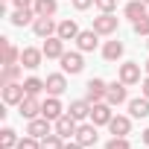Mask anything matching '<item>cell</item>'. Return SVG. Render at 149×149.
I'll return each instance as SVG.
<instances>
[{"label":"cell","mask_w":149,"mask_h":149,"mask_svg":"<svg viewBox=\"0 0 149 149\" xmlns=\"http://www.w3.org/2000/svg\"><path fill=\"white\" fill-rule=\"evenodd\" d=\"M0 94H3L6 105H21V100L26 97V88L24 82H6V85H0Z\"/></svg>","instance_id":"6da1fadb"},{"label":"cell","mask_w":149,"mask_h":149,"mask_svg":"<svg viewBox=\"0 0 149 149\" xmlns=\"http://www.w3.org/2000/svg\"><path fill=\"white\" fill-rule=\"evenodd\" d=\"M114 105L111 102H91V123L94 126H108L111 123V117H114V111H111Z\"/></svg>","instance_id":"7a4b0ae2"},{"label":"cell","mask_w":149,"mask_h":149,"mask_svg":"<svg viewBox=\"0 0 149 149\" xmlns=\"http://www.w3.org/2000/svg\"><path fill=\"white\" fill-rule=\"evenodd\" d=\"M117 79L126 82V85H140L143 76H140V64L137 61H123L120 70H117Z\"/></svg>","instance_id":"3957f363"},{"label":"cell","mask_w":149,"mask_h":149,"mask_svg":"<svg viewBox=\"0 0 149 149\" xmlns=\"http://www.w3.org/2000/svg\"><path fill=\"white\" fill-rule=\"evenodd\" d=\"M58 61H61V70H64V73H70V76H76V73H82V70H85L82 50H76V53H64Z\"/></svg>","instance_id":"277c9868"},{"label":"cell","mask_w":149,"mask_h":149,"mask_svg":"<svg viewBox=\"0 0 149 149\" xmlns=\"http://www.w3.org/2000/svg\"><path fill=\"white\" fill-rule=\"evenodd\" d=\"M117 24H120V18L114 12H100V18H94V29L100 35H114L117 32Z\"/></svg>","instance_id":"5b68a950"},{"label":"cell","mask_w":149,"mask_h":149,"mask_svg":"<svg viewBox=\"0 0 149 149\" xmlns=\"http://www.w3.org/2000/svg\"><path fill=\"white\" fill-rule=\"evenodd\" d=\"M85 88H88V91H85V100H88V102H102L105 94H108V82H105V79H97V76L88 79Z\"/></svg>","instance_id":"8992f818"},{"label":"cell","mask_w":149,"mask_h":149,"mask_svg":"<svg viewBox=\"0 0 149 149\" xmlns=\"http://www.w3.org/2000/svg\"><path fill=\"white\" fill-rule=\"evenodd\" d=\"M41 105H44V100H38V97L26 94V97L21 100L18 111H21V117H26V120H35V117H41Z\"/></svg>","instance_id":"52a82bcc"},{"label":"cell","mask_w":149,"mask_h":149,"mask_svg":"<svg viewBox=\"0 0 149 149\" xmlns=\"http://www.w3.org/2000/svg\"><path fill=\"white\" fill-rule=\"evenodd\" d=\"M53 129H56V134H61L64 140H67V137H76V129H79V120H73V117H70V114L64 111V114H61V117H58V120L53 123Z\"/></svg>","instance_id":"ba28073f"},{"label":"cell","mask_w":149,"mask_h":149,"mask_svg":"<svg viewBox=\"0 0 149 149\" xmlns=\"http://www.w3.org/2000/svg\"><path fill=\"white\" fill-rule=\"evenodd\" d=\"M76 143H82L85 149L88 146H97V140H100V134H97V126L94 123H79V129H76V137H73Z\"/></svg>","instance_id":"9c48e42d"},{"label":"cell","mask_w":149,"mask_h":149,"mask_svg":"<svg viewBox=\"0 0 149 149\" xmlns=\"http://www.w3.org/2000/svg\"><path fill=\"white\" fill-rule=\"evenodd\" d=\"M50 132H56L53 129V120H47V117H35V120H29L26 123V134H32V137H47Z\"/></svg>","instance_id":"30bf717a"},{"label":"cell","mask_w":149,"mask_h":149,"mask_svg":"<svg viewBox=\"0 0 149 149\" xmlns=\"http://www.w3.org/2000/svg\"><path fill=\"white\" fill-rule=\"evenodd\" d=\"M44 82H47V94H50V97H61V94L67 91V73H64V70H61V73H50Z\"/></svg>","instance_id":"8fae6325"},{"label":"cell","mask_w":149,"mask_h":149,"mask_svg":"<svg viewBox=\"0 0 149 149\" xmlns=\"http://www.w3.org/2000/svg\"><path fill=\"white\" fill-rule=\"evenodd\" d=\"M97 44H100V32L91 26V29H82L79 35H76V47L82 50V53H91V50H97Z\"/></svg>","instance_id":"7c38bea8"},{"label":"cell","mask_w":149,"mask_h":149,"mask_svg":"<svg viewBox=\"0 0 149 149\" xmlns=\"http://www.w3.org/2000/svg\"><path fill=\"white\" fill-rule=\"evenodd\" d=\"M41 61H44V50H38V47H24V50H21V64H24L26 70L41 67Z\"/></svg>","instance_id":"4fadbf2b"},{"label":"cell","mask_w":149,"mask_h":149,"mask_svg":"<svg viewBox=\"0 0 149 149\" xmlns=\"http://www.w3.org/2000/svg\"><path fill=\"white\" fill-rule=\"evenodd\" d=\"M126 88H129V85H126V82H120V79H117V82H111V85H108V94H105V102H111L114 108H117V105H123V102L129 100Z\"/></svg>","instance_id":"5bb4252c"},{"label":"cell","mask_w":149,"mask_h":149,"mask_svg":"<svg viewBox=\"0 0 149 149\" xmlns=\"http://www.w3.org/2000/svg\"><path fill=\"white\" fill-rule=\"evenodd\" d=\"M44 58H61L67 50H64V41L58 38V35H50V38H44Z\"/></svg>","instance_id":"9a60e30c"},{"label":"cell","mask_w":149,"mask_h":149,"mask_svg":"<svg viewBox=\"0 0 149 149\" xmlns=\"http://www.w3.org/2000/svg\"><path fill=\"white\" fill-rule=\"evenodd\" d=\"M32 32H35L38 38H50V35H56V32H58V24H56L53 18H35Z\"/></svg>","instance_id":"2e32d148"},{"label":"cell","mask_w":149,"mask_h":149,"mask_svg":"<svg viewBox=\"0 0 149 149\" xmlns=\"http://www.w3.org/2000/svg\"><path fill=\"white\" fill-rule=\"evenodd\" d=\"M61 114H64V105L58 102V97H47V100H44V105H41V117H47V120H53V123H56Z\"/></svg>","instance_id":"e0dca14e"},{"label":"cell","mask_w":149,"mask_h":149,"mask_svg":"<svg viewBox=\"0 0 149 149\" xmlns=\"http://www.w3.org/2000/svg\"><path fill=\"white\" fill-rule=\"evenodd\" d=\"M82 29H79V24L76 21H73V18H64V21H58V38L61 41H76V35H79Z\"/></svg>","instance_id":"ac0fdd59"},{"label":"cell","mask_w":149,"mask_h":149,"mask_svg":"<svg viewBox=\"0 0 149 149\" xmlns=\"http://www.w3.org/2000/svg\"><path fill=\"white\" fill-rule=\"evenodd\" d=\"M108 129H111L114 137H129V132H132V120L123 117V114H114L111 123H108Z\"/></svg>","instance_id":"d6986e66"},{"label":"cell","mask_w":149,"mask_h":149,"mask_svg":"<svg viewBox=\"0 0 149 149\" xmlns=\"http://www.w3.org/2000/svg\"><path fill=\"white\" fill-rule=\"evenodd\" d=\"M67 114L73 117V120H91V102L88 100H73L70 102V108H67Z\"/></svg>","instance_id":"ffe728a7"},{"label":"cell","mask_w":149,"mask_h":149,"mask_svg":"<svg viewBox=\"0 0 149 149\" xmlns=\"http://www.w3.org/2000/svg\"><path fill=\"white\" fill-rule=\"evenodd\" d=\"M35 18H38V15H35V9H15L9 21H12V26H18V29H21V26L35 24Z\"/></svg>","instance_id":"44dd1931"},{"label":"cell","mask_w":149,"mask_h":149,"mask_svg":"<svg viewBox=\"0 0 149 149\" xmlns=\"http://www.w3.org/2000/svg\"><path fill=\"white\" fill-rule=\"evenodd\" d=\"M123 15L134 24V21L146 18V3H143V0H129V3H126V9H123Z\"/></svg>","instance_id":"7402d4cb"},{"label":"cell","mask_w":149,"mask_h":149,"mask_svg":"<svg viewBox=\"0 0 149 149\" xmlns=\"http://www.w3.org/2000/svg\"><path fill=\"white\" fill-rule=\"evenodd\" d=\"M32 9H35L38 18H53V15L58 12V0H35Z\"/></svg>","instance_id":"603a6c76"},{"label":"cell","mask_w":149,"mask_h":149,"mask_svg":"<svg viewBox=\"0 0 149 149\" xmlns=\"http://www.w3.org/2000/svg\"><path fill=\"white\" fill-rule=\"evenodd\" d=\"M0 44H3V64H21V50L9 38H0Z\"/></svg>","instance_id":"cb8c5ba5"},{"label":"cell","mask_w":149,"mask_h":149,"mask_svg":"<svg viewBox=\"0 0 149 149\" xmlns=\"http://www.w3.org/2000/svg\"><path fill=\"white\" fill-rule=\"evenodd\" d=\"M123 53H126L123 41H105V47H102V58L105 61H117V58H123Z\"/></svg>","instance_id":"d4e9b609"},{"label":"cell","mask_w":149,"mask_h":149,"mask_svg":"<svg viewBox=\"0 0 149 149\" xmlns=\"http://www.w3.org/2000/svg\"><path fill=\"white\" fill-rule=\"evenodd\" d=\"M129 114H132V117H137V120L149 117V100H146V97H137V100H129Z\"/></svg>","instance_id":"484cf974"},{"label":"cell","mask_w":149,"mask_h":149,"mask_svg":"<svg viewBox=\"0 0 149 149\" xmlns=\"http://www.w3.org/2000/svg\"><path fill=\"white\" fill-rule=\"evenodd\" d=\"M21 70H24V64H3L0 85H6V82H18V79H21Z\"/></svg>","instance_id":"4316f807"},{"label":"cell","mask_w":149,"mask_h":149,"mask_svg":"<svg viewBox=\"0 0 149 149\" xmlns=\"http://www.w3.org/2000/svg\"><path fill=\"white\" fill-rule=\"evenodd\" d=\"M18 140H21V137H18V132H15V129H9V126L0 132V149H15V146H18Z\"/></svg>","instance_id":"83f0119b"},{"label":"cell","mask_w":149,"mask_h":149,"mask_svg":"<svg viewBox=\"0 0 149 149\" xmlns=\"http://www.w3.org/2000/svg\"><path fill=\"white\" fill-rule=\"evenodd\" d=\"M24 88H26V94L38 97L41 91H47V82H44V79H38V76H29V79H24Z\"/></svg>","instance_id":"f1b7e54d"},{"label":"cell","mask_w":149,"mask_h":149,"mask_svg":"<svg viewBox=\"0 0 149 149\" xmlns=\"http://www.w3.org/2000/svg\"><path fill=\"white\" fill-rule=\"evenodd\" d=\"M41 149H64V137L56 134V132H50L47 137H41Z\"/></svg>","instance_id":"f546056e"},{"label":"cell","mask_w":149,"mask_h":149,"mask_svg":"<svg viewBox=\"0 0 149 149\" xmlns=\"http://www.w3.org/2000/svg\"><path fill=\"white\" fill-rule=\"evenodd\" d=\"M15 149H41V140L38 137H32V134H26V137H21L18 140V146Z\"/></svg>","instance_id":"4dcf8cb0"},{"label":"cell","mask_w":149,"mask_h":149,"mask_svg":"<svg viewBox=\"0 0 149 149\" xmlns=\"http://www.w3.org/2000/svg\"><path fill=\"white\" fill-rule=\"evenodd\" d=\"M132 29H134V35H146V38H149V15H146V18H140V21H134V24H132Z\"/></svg>","instance_id":"1f68e13d"},{"label":"cell","mask_w":149,"mask_h":149,"mask_svg":"<svg viewBox=\"0 0 149 149\" xmlns=\"http://www.w3.org/2000/svg\"><path fill=\"white\" fill-rule=\"evenodd\" d=\"M105 149H132V143H129V137H111L105 143Z\"/></svg>","instance_id":"d6a6232c"},{"label":"cell","mask_w":149,"mask_h":149,"mask_svg":"<svg viewBox=\"0 0 149 149\" xmlns=\"http://www.w3.org/2000/svg\"><path fill=\"white\" fill-rule=\"evenodd\" d=\"M94 6H97L100 12H114V9H117V0H94Z\"/></svg>","instance_id":"836d02e7"},{"label":"cell","mask_w":149,"mask_h":149,"mask_svg":"<svg viewBox=\"0 0 149 149\" xmlns=\"http://www.w3.org/2000/svg\"><path fill=\"white\" fill-rule=\"evenodd\" d=\"M70 3H73V9H76V12H85V9L94 6V0H70Z\"/></svg>","instance_id":"e575fe53"},{"label":"cell","mask_w":149,"mask_h":149,"mask_svg":"<svg viewBox=\"0 0 149 149\" xmlns=\"http://www.w3.org/2000/svg\"><path fill=\"white\" fill-rule=\"evenodd\" d=\"M12 3H15V9H32L35 0H12Z\"/></svg>","instance_id":"d590c367"},{"label":"cell","mask_w":149,"mask_h":149,"mask_svg":"<svg viewBox=\"0 0 149 149\" xmlns=\"http://www.w3.org/2000/svg\"><path fill=\"white\" fill-rule=\"evenodd\" d=\"M140 91H143V97L149 100V73H146V76H143V82H140Z\"/></svg>","instance_id":"8d00e7d4"},{"label":"cell","mask_w":149,"mask_h":149,"mask_svg":"<svg viewBox=\"0 0 149 149\" xmlns=\"http://www.w3.org/2000/svg\"><path fill=\"white\" fill-rule=\"evenodd\" d=\"M64 149H85L82 143H76V140H73V143H64Z\"/></svg>","instance_id":"74e56055"},{"label":"cell","mask_w":149,"mask_h":149,"mask_svg":"<svg viewBox=\"0 0 149 149\" xmlns=\"http://www.w3.org/2000/svg\"><path fill=\"white\" fill-rule=\"evenodd\" d=\"M143 143H146V146H149V129H146V132H143Z\"/></svg>","instance_id":"f35d334b"},{"label":"cell","mask_w":149,"mask_h":149,"mask_svg":"<svg viewBox=\"0 0 149 149\" xmlns=\"http://www.w3.org/2000/svg\"><path fill=\"white\" fill-rule=\"evenodd\" d=\"M143 70H146V73H149V61H146V64H143Z\"/></svg>","instance_id":"ab89813d"},{"label":"cell","mask_w":149,"mask_h":149,"mask_svg":"<svg viewBox=\"0 0 149 149\" xmlns=\"http://www.w3.org/2000/svg\"><path fill=\"white\" fill-rule=\"evenodd\" d=\"M143 3H146V6H149V0H143Z\"/></svg>","instance_id":"60d3db41"},{"label":"cell","mask_w":149,"mask_h":149,"mask_svg":"<svg viewBox=\"0 0 149 149\" xmlns=\"http://www.w3.org/2000/svg\"><path fill=\"white\" fill-rule=\"evenodd\" d=\"M146 47H149V41H146Z\"/></svg>","instance_id":"b9f144b4"}]
</instances>
